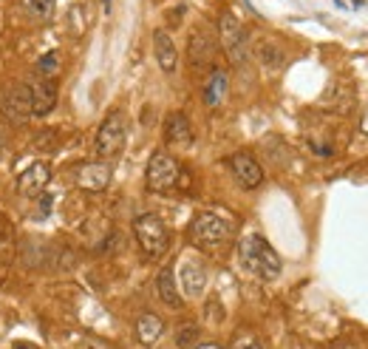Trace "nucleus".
<instances>
[{"label": "nucleus", "instance_id": "nucleus-20", "mask_svg": "<svg viewBox=\"0 0 368 349\" xmlns=\"http://www.w3.org/2000/svg\"><path fill=\"white\" fill-rule=\"evenodd\" d=\"M258 57H261V63L264 65H269V68H278V65H283V48L278 45V43H272V40H264L261 43V48H258Z\"/></svg>", "mask_w": 368, "mask_h": 349}, {"label": "nucleus", "instance_id": "nucleus-13", "mask_svg": "<svg viewBox=\"0 0 368 349\" xmlns=\"http://www.w3.org/2000/svg\"><path fill=\"white\" fill-rule=\"evenodd\" d=\"M165 139H168L171 145H176V148H190V145L195 142L193 125H190V119H187L184 114L173 111V114L168 117V122H165Z\"/></svg>", "mask_w": 368, "mask_h": 349}, {"label": "nucleus", "instance_id": "nucleus-15", "mask_svg": "<svg viewBox=\"0 0 368 349\" xmlns=\"http://www.w3.org/2000/svg\"><path fill=\"white\" fill-rule=\"evenodd\" d=\"M187 54H190V63H193L195 68L210 65L212 57H215V43H212V37H210L207 31H193L190 45H187Z\"/></svg>", "mask_w": 368, "mask_h": 349}, {"label": "nucleus", "instance_id": "nucleus-27", "mask_svg": "<svg viewBox=\"0 0 368 349\" xmlns=\"http://www.w3.org/2000/svg\"><path fill=\"white\" fill-rule=\"evenodd\" d=\"M91 349H105V347H99V344H94V347H91Z\"/></svg>", "mask_w": 368, "mask_h": 349}, {"label": "nucleus", "instance_id": "nucleus-10", "mask_svg": "<svg viewBox=\"0 0 368 349\" xmlns=\"http://www.w3.org/2000/svg\"><path fill=\"white\" fill-rule=\"evenodd\" d=\"M48 179H51V168H48L45 162H34V165H28V168L17 176V190H20L23 196L37 199V196L45 190Z\"/></svg>", "mask_w": 368, "mask_h": 349}, {"label": "nucleus", "instance_id": "nucleus-9", "mask_svg": "<svg viewBox=\"0 0 368 349\" xmlns=\"http://www.w3.org/2000/svg\"><path fill=\"white\" fill-rule=\"evenodd\" d=\"M77 185L82 190H91V193H99L111 185V165L97 159V162H85L77 168Z\"/></svg>", "mask_w": 368, "mask_h": 349}, {"label": "nucleus", "instance_id": "nucleus-4", "mask_svg": "<svg viewBox=\"0 0 368 349\" xmlns=\"http://www.w3.org/2000/svg\"><path fill=\"white\" fill-rule=\"evenodd\" d=\"M125 136H128V122H125V114L122 111H111L99 131H97V142H94V151L99 159H114L122 148H125Z\"/></svg>", "mask_w": 368, "mask_h": 349}, {"label": "nucleus", "instance_id": "nucleus-5", "mask_svg": "<svg viewBox=\"0 0 368 349\" xmlns=\"http://www.w3.org/2000/svg\"><path fill=\"white\" fill-rule=\"evenodd\" d=\"M179 176H182V168L179 162L171 156V154H153L151 162H148V173H145V182H148V190L153 193H168L179 185Z\"/></svg>", "mask_w": 368, "mask_h": 349}, {"label": "nucleus", "instance_id": "nucleus-2", "mask_svg": "<svg viewBox=\"0 0 368 349\" xmlns=\"http://www.w3.org/2000/svg\"><path fill=\"white\" fill-rule=\"evenodd\" d=\"M187 236H190V242H193L195 247H201V250H218V247H224V242L232 236V227H229V222H224V219L215 216V213H198V216L190 222Z\"/></svg>", "mask_w": 368, "mask_h": 349}, {"label": "nucleus", "instance_id": "nucleus-22", "mask_svg": "<svg viewBox=\"0 0 368 349\" xmlns=\"http://www.w3.org/2000/svg\"><path fill=\"white\" fill-rule=\"evenodd\" d=\"M232 349H264V344H261L255 335L244 333V335H238V338L232 341Z\"/></svg>", "mask_w": 368, "mask_h": 349}, {"label": "nucleus", "instance_id": "nucleus-12", "mask_svg": "<svg viewBox=\"0 0 368 349\" xmlns=\"http://www.w3.org/2000/svg\"><path fill=\"white\" fill-rule=\"evenodd\" d=\"M204 284H207V270L198 259L187 256L182 264V290L187 299H198L204 293Z\"/></svg>", "mask_w": 368, "mask_h": 349}, {"label": "nucleus", "instance_id": "nucleus-6", "mask_svg": "<svg viewBox=\"0 0 368 349\" xmlns=\"http://www.w3.org/2000/svg\"><path fill=\"white\" fill-rule=\"evenodd\" d=\"M218 34H221V45H224L229 63L241 65V63L249 57V37H247L244 26H241L229 11H224L221 20H218Z\"/></svg>", "mask_w": 368, "mask_h": 349}, {"label": "nucleus", "instance_id": "nucleus-14", "mask_svg": "<svg viewBox=\"0 0 368 349\" xmlns=\"http://www.w3.org/2000/svg\"><path fill=\"white\" fill-rule=\"evenodd\" d=\"M153 51H156V60H159L162 71H165V74H173L176 65H179V51H176L173 40H171V34H168L165 28L153 31Z\"/></svg>", "mask_w": 368, "mask_h": 349}, {"label": "nucleus", "instance_id": "nucleus-18", "mask_svg": "<svg viewBox=\"0 0 368 349\" xmlns=\"http://www.w3.org/2000/svg\"><path fill=\"white\" fill-rule=\"evenodd\" d=\"M162 335H165V321H162L159 316H153V313L139 316V321H136V338H139L145 347H153Z\"/></svg>", "mask_w": 368, "mask_h": 349}, {"label": "nucleus", "instance_id": "nucleus-23", "mask_svg": "<svg viewBox=\"0 0 368 349\" xmlns=\"http://www.w3.org/2000/svg\"><path fill=\"white\" fill-rule=\"evenodd\" d=\"M195 335H198V330L195 327H182V333H179V347H190L193 341H195Z\"/></svg>", "mask_w": 368, "mask_h": 349}, {"label": "nucleus", "instance_id": "nucleus-19", "mask_svg": "<svg viewBox=\"0 0 368 349\" xmlns=\"http://www.w3.org/2000/svg\"><path fill=\"white\" fill-rule=\"evenodd\" d=\"M20 6L26 9L28 17H34L37 23H45V20H51L57 0H20Z\"/></svg>", "mask_w": 368, "mask_h": 349}, {"label": "nucleus", "instance_id": "nucleus-24", "mask_svg": "<svg viewBox=\"0 0 368 349\" xmlns=\"http://www.w3.org/2000/svg\"><path fill=\"white\" fill-rule=\"evenodd\" d=\"M111 9H114V0H102V14H111Z\"/></svg>", "mask_w": 368, "mask_h": 349}, {"label": "nucleus", "instance_id": "nucleus-17", "mask_svg": "<svg viewBox=\"0 0 368 349\" xmlns=\"http://www.w3.org/2000/svg\"><path fill=\"white\" fill-rule=\"evenodd\" d=\"M224 94H227V71L224 68H212L210 77L204 80V88H201V97H204L207 108H218Z\"/></svg>", "mask_w": 368, "mask_h": 349}, {"label": "nucleus", "instance_id": "nucleus-21", "mask_svg": "<svg viewBox=\"0 0 368 349\" xmlns=\"http://www.w3.org/2000/svg\"><path fill=\"white\" fill-rule=\"evenodd\" d=\"M37 71H40V77H54L57 71H60V54L57 51H48V54H43L40 60H37Z\"/></svg>", "mask_w": 368, "mask_h": 349}, {"label": "nucleus", "instance_id": "nucleus-25", "mask_svg": "<svg viewBox=\"0 0 368 349\" xmlns=\"http://www.w3.org/2000/svg\"><path fill=\"white\" fill-rule=\"evenodd\" d=\"M360 131L368 136V108H366V114H363V122H360Z\"/></svg>", "mask_w": 368, "mask_h": 349}, {"label": "nucleus", "instance_id": "nucleus-11", "mask_svg": "<svg viewBox=\"0 0 368 349\" xmlns=\"http://www.w3.org/2000/svg\"><path fill=\"white\" fill-rule=\"evenodd\" d=\"M31 91V114L34 117H45L54 105H57V82L48 77H40L28 85Z\"/></svg>", "mask_w": 368, "mask_h": 349}, {"label": "nucleus", "instance_id": "nucleus-8", "mask_svg": "<svg viewBox=\"0 0 368 349\" xmlns=\"http://www.w3.org/2000/svg\"><path fill=\"white\" fill-rule=\"evenodd\" d=\"M229 171H232L235 182H238L241 188H247V190H252V188H258V185L264 182V168H261L258 159H255L252 154H247V151L229 156Z\"/></svg>", "mask_w": 368, "mask_h": 349}, {"label": "nucleus", "instance_id": "nucleus-26", "mask_svg": "<svg viewBox=\"0 0 368 349\" xmlns=\"http://www.w3.org/2000/svg\"><path fill=\"white\" fill-rule=\"evenodd\" d=\"M195 349H221V347H215V344H201V347H195Z\"/></svg>", "mask_w": 368, "mask_h": 349}, {"label": "nucleus", "instance_id": "nucleus-7", "mask_svg": "<svg viewBox=\"0 0 368 349\" xmlns=\"http://www.w3.org/2000/svg\"><path fill=\"white\" fill-rule=\"evenodd\" d=\"M0 114L6 122H26L31 117V91L23 82H11L0 88Z\"/></svg>", "mask_w": 368, "mask_h": 349}, {"label": "nucleus", "instance_id": "nucleus-3", "mask_svg": "<svg viewBox=\"0 0 368 349\" xmlns=\"http://www.w3.org/2000/svg\"><path fill=\"white\" fill-rule=\"evenodd\" d=\"M134 233H136V242L142 247L145 256L151 259H159L168 253V245H171V233H168V225L156 216V213H142L134 219Z\"/></svg>", "mask_w": 368, "mask_h": 349}, {"label": "nucleus", "instance_id": "nucleus-1", "mask_svg": "<svg viewBox=\"0 0 368 349\" xmlns=\"http://www.w3.org/2000/svg\"><path fill=\"white\" fill-rule=\"evenodd\" d=\"M238 256L244 270H249L252 276L264 279V281H275L281 276V256L272 250V245L261 236H247L238 242Z\"/></svg>", "mask_w": 368, "mask_h": 349}, {"label": "nucleus", "instance_id": "nucleus-16", "mask_svg": "<svg viewBox=\"0 0 368 349\" xmlns=\"http://www.w3.org/2000/svg\"><path fill=\"white\" fill-rule=\"evenodd\" d=\"M156 290H159V299H162L168 307L182 310V296H179V284H176V270H173L171 264L159 270V276H156Z\"/></svg>", "mask_w": 368, "mask_h": 349}]
</instances>
